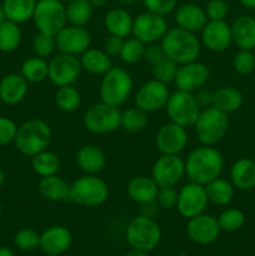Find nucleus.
Returning <instances> with one entry per match:
<instances>
[{
    "label": "nucleus",
    "mask_w": 255,
    "mask_h": 256,
    "mask_svg": "<svg viewBox=\"0 0 255 256\" xmlns=\"http://www.w3.org/2000/svg\"><path fill=\"white\" fill-rule=\"evenodd\" d=\"M125 238L132 249L150 252L162 240V229L150 215H138L128 224Z\"/></svg>",
    "instance_id": "4"
},
{
    "label": "nucleus",
    "mask_w": 255,
    "mask_h": 256,
    "mask_svg": "<svg viewBox=\"0 0 255 256\" xmlns=\"http://www.w3.org/2000/svg\"><path fill=\"white\" fill-rule=\"evenodd\" d=\"M165 110L170 122L188 129L194 126L202 108L199 106L192 92L176 89L174 92H170Z\"/></svg>",
    "instance_id": "9"
},
{
    "label": "nucleus",
    "mask_w": 255,
    "mask_h": 256,
    "mask_svg": "<svg viewBox=\"0 0 255 256\" xmlns=\"http://www.w3.org/2000/svg\"><path fill=\"white\" fill-rule=\"evenodd\" d=\"M194 96L202 109L212 106V96H214V92H210V90L202 88V89H199L198 92H195Z\"/></svg>",
    "instance_id": "52"
},
{
    "label": "nucleus",
    "mask_w": 255,
    "mask_h": 256,
    "mask_svg": "<svg viewBox=\"0 0 255 256\" xmlns=\"http://www.w3.org/2000/svg\"><path fill=\"white\" fill-rule=\"evenodd\" d=\"M56 48L64 54L82 55L92 45V35L84 26L68 24L56 35Z\"/></svg>",
    "instance_id": "17"
},
{
    "label": "nucleus",
    "mask_w": 255,
    "mask_h": 256,
    "mask_svg": "<svg viewBox=\"0 0 255 256\" xmlns=\"http://www.w3.org/2000/svg\"><path fill=\"white\" fill-rule=\"evenodd\" d=\"M179 65L175 62H172L169 58H162L154 65H152V79L158 80L164 84H170L174 82L175 75H176V70Z\"/></svg>",
    "instance_id": "42"
},
{
    "label": "nucleus",
    "mask_w": 255,
    "mask_h": 256,
    "mask_svg": "<svg viewBox=\"0 0 255 256\" xmlns=\"http://www.w3.org/2000/svg\"><path fill=\"white\" fill-rule=\"evenodd\" d=\"M148 112L139 108H128L120 115V128L129 132H139L148 125Z\"/></svg>",
    "instance_id": "39"
},
{
    "label": "nucleus",
    "mask_w": 255,
    "mask_h": 256,
    "mask_svg": "<svg viewBox=\"0 0 255 256\" xmlns=\"http://www.w3.org/2000/svg\"><path fill=\"white\" fill-rule=\"evenodd\" d=\"M82 70V68L79 58L60 52V54L54 55L49 62L48 79L56 88L74 85V82H76L80 78Z\"/></svg>",
    "instance_id": "12"
},
{
    "label": "nucleus",
    "mask_w": 255,
    "mask_h": 256,
    "mask_svg": "<svg viewBox=\"0 0 255 256\" xmlns=\"http://www.w3.org/2000/svg\"><path fill=\"white\" fill-rule=\"evenodd\" d=\"M208 205L209 199L204 185L189 182L178 192L176 210L185 219H192L202 214Z\"/></svg>",
    "instance_id": "11"
},
{
    "label": "nucleus",
    "mask_w": 255,
    "mask_h": 256,
    "mask_svg": "<svg viewBox=\"0 0 255 256\" xmlns=\"http://www.w3.org/2000/svg\"><path fill=\"white\" fill-rule=\"evenodd\" d=\"M232 42L242 50L255 49V18L240 15L230 24Z\"/></svg>",
    "instance_id": "25"
},
{
    "label": "nucleus",
    "mask_w": 255,
    "mask_h": 256,
    "mask_svg": "<svg viewBox=\"0 0 255 256\" xmlns=\"http://www.w3.org/2000/svg\"><path fill=\"white\" fill-rule=\"evenodd\" d=\"M244 96L239 89L234 86H222L214 92L212 106L225 114L235 112L242 108Z\"/></svg>",
    "instance_id": "31"
},
{
    "label": "nucleus",
    "mask_w": 255,
    "mask_h": 256,
    "mask_svg": "<svg viewBox=\"0 0 255 256\" xmlns=\"http://www.w3.org/2000/svg\"><path fill=\"white\" fill-rule=\"evenodd\" d=\"M159 189L155 180L146 175L132 178L126 185L128 196L140 205H150L156 202Z\"/></svg>",
    "instance_id": "22"
},
{
    "label": "nucleus",
    "mask_w": 255,
    "mask_h": 256,
    "mask_svg": "<svg viewBox=\"0 0 255 256\" xmlns=\"http://www.w3.org/2000/svg\"><path fill=\"white\" fill-rule=\"evenodd\" d=\"M134 88L132 78L122 68L112 66L102 75L99 95L102 102L119 108L129 99Z\"/></svg>",
    "instance_id": "7"
},
{
    "label": "nucleus",
    "mask_w": 255,
    "mask_h": 256,
    "mask_svg": "<svg viewBox=\"0 0 255 256\" xmlns=\"http://www.w3.org/2000/svg\"><path fill=\"white\" fill-rule=\"evenodd\" d=\"M230 182L235 189L249 192L255 188V162L249 158L236 160L230 170Z\"/></svg>",
    "instance_id": "28"
},
{
    "label": "nucleus",
    "mask_w": 255,
    "mask_h": 256,
    "mask_svg": "<svg viewBox=\"0 0 255 256\" xmlns=\"http://www.w3.org/2000/svg\"><path fill=\"white\" fill-rule=\"evenodd\" d=\"M79 59L82 70L92 75H104L112 68V56H109L104 50L89 48L80 55Z\"/></svg>",
    "instance_id": "30"
},
{
    "label": "nucleus",
    "mask_w": 255,
    "mask_h": 256,
    "mask_svg": "<svg viewBox=\"0 0 255 256\" xmlns=\"http://www.w3.org/2000/svg\"><path fill=\"white\" fill-rule=\"evenodd\" d=\"M162 58H165V54H164V50H162V45L158 44V42L145 44L144 58H142V60H145L146 62H149L150 65H154L155 62H158L159 60H162Z\"/></svg>",
    "instance_id": "50"
},
{
    "label": "nucleus",
    "mask_w": 255,
    "mask_h": 256,
    "mask_svg": "<svg viewBox=\"0 0 255 256\" xmlns=\"http://www.w3.org/2000/svg\"><path fill=\"white\" fill-rule=\"evenodd\" d=\"M222 229L218 219L212 215L202 214L188 219L186 234L192 242L199 245H210L216 242Z\"/></svg>",
    "instance_id": "19"
},
{
    "label": "nucleus",
    "mask_w": 255,
    "mask_h": 256,
    "mask_svg": "<svg viewBox=\"0 0 255 256\" xmlns=\"http://www.w3.org/2000/svg\"><path fill=\"white\" fill-rule=\"evenodd\" d=\"M202 44L212 52H222L232 44V29L225 20H208L200 32Z\"/></svg>",
    "instance_id": "20"
},
{
    "label": "nucleus",
    "mask_w": 255,
    "mask_h": 256,
    "mask_svg": "<svg viewBox=\"0 0 255 256\" xmlns=\"http://www.w3.org/2000/svg\"><path fill=\"white\" fill-rule=\"evenodd\" d=\"M209 76L210 72L208 65L199 60H194L178 66L174 84L176 89L194 94L195 92L205 86Z\"/></svg>",
    "instance_id": "16"
},
{
    "label": "nucleus",
    "mask_w": 255,
    "mask_h": 256,
    "mask_svg": "<svg viewBox=\"0 0 255 256\" xmlns=\"http://www.w3.org/2000/svg\"><path fill=\"white\" fill-rule=\"evenodd\" d=\"M76 164L82 172L89 175H98L104 170L106 158L104 152L98 145H82L76 152Z\"/></svg>",
    "instance_id": "26"
},
{
    "label": "nucleus",
    "mask_w": 255,
    "mask_h": 256,
    "mask_svg": "<svg viewBox=\"0 0 255 256\" xmlns=\"http://www.w3.org/2000/svg\"><path fill=\"white\" fill-rule=\"evenodd\" d=\"M0 256H15V252L8 246H0Z\"/></svg>",
    "instance_id": "54"
},
{
    "label": "nucleus",
    "mask_w": 255,
    "mask_h": 256,
    "mask_svg": "<svg viewBox=\"0 0 255 256\" xmlns=\"http://www.w3.org/2000/svg\"><path fill=\"white\" fill-rule=\"evenodd\" d=\"M32 48L35 56L42 58V59L50 58L54 54L55 50L58 49L55 35L38 32V34L32 38Z\"/></svg>",
    "instance_id": "43"
},
{
    "label": "nucleus",
    "mask_w": 255,
    "mask_h": 256,
    "mask_svg": "<svg viewBox=\"0 0 255 256\" xmlns=\"http://www.w3.org/2000/svg\"><path fill=\"white\" fill-rule=\"evenodd\" d=\"M232 68L240 75H249L255 70V56L252 50L240 49L232 59Z\"/></svg>",
    "instance_id": "45"
},
{
    "label": "nucleus",
    "mask_w": 255,
    "mask_h": 256,
    "mask_svg": "<svg viewBox=\"0 0 255 256\" xmlns=\"http://www.w3.org/2000/svg\"><path fill=\"white\" fill-rule=\"evenodd\" d=\"M252 52H254V56H255V49H254V50H252Z\"/></svg>",
    "instance_id": "61"
},
{
    "label": "nucleus",
    "mask_w": 255,
    "mask_h": 256,
    "mask_svg": "<svg viewBox=\"0 0 255 256\" xmlns=\"http://www.w3.org/2000/svg\"><path fill=\"white\" fill-rule=\"evenodd\" d=\"M120 115L122 112L119 108L100 102L88 108L82 118V124L92 134H110L120 128Z\"/></svg>",
    "instance_id": "10"
},
{
    "label": "nucleus",
    "mask_w": 255,
    "mask_h": 256,
    "mask_svg": "<svg viewBox=\"0 0 255 256\" xmlns=\"http://www.w3.org/2000/svg\"><path fill=\"white\" fill-rule=\"evenodd\" d=\"M22 32L19 24L5 20L0 24V52H12L20 46Z\"/></svg>",
    "instance_id": "36"
},
{
    "label": "nucleus",
    "mask_w": 255,
    "mask_h": 256,
    "mask_svg": "<svg viewBox=\"0 0 255 256\" xmlns=\"http://www.w3.org/2000/svg\"><path fill=\"white\" fill-rule=\"evenodd\" d=\"M144 50L145 44L140 42L136 38H128L124 40V45H122V52H120V59L125 62V64H136V62H142L144 58Z\"/></svg>",
    "instance_id": "41"
},
{
    "label": "nucleus",
    "mask_w": 255,
    "mask_h": 256,
    "mask_svg": "<svg viewBox=\"0 0 255 256\" xmlns=\"http://www.w3.org/2000/svg\"><path fill=\"white\" fill-rule=\"evenodd\" d=\"M204 10L208 20H225L229 14V6L225 0H209Z\"/></svg>",
    "instance_id": "48"
},
{
    "label": "nucleus",
    "mask_w": 255,
    "mask_h": 256,
    "mask_svg": "<svg viewBox=\"0 0 255 256\" xmlns=\"http://www.w3.org/2000/svg\"><path fill=\"white\" fill-rule=\"evenodd\" d=\"M32 168L38 176H50L59 172L60 159L55 152L42 150L32 158Z\"/></svg>",
    "instance_id": "34"
},
{
    "label": "nucleus",
    "mask_w": 255,
    "mask_h": 256,
    "mask_svg": "<svg viewBox=\"0 0 255 256\" xmlns=\"http://www.w3.org/2000/svg\"><path fill=\"white\" fill-rule=\"evenodd\" d=\"M38 0H4V8L6 20L16 24H24L32 19Z\"/></svg>",
    "instance_id": "32"
},
{
    "label": "nucleus",
    "mask_w": 255,
    "mask_h": 256,
    "mask_svg": "<svg viewBox=\"0 0 255 256\" xmlns=\"http://www.w3.org/2000/svg\"><path fill=\"white\" fill-rule=\"evenodd\" d=\"M142 5L146 8L148 12L166 16L170 12H175L178 0H142Z\"/></svg>",
    "instance_id": "47"
},
{
    "label": "nucleus",
    "mask_w": 255,
    "mask_h": 256,
    "mask_svg": "<svg viewBox=\"0 0 255 256\" xmlns=\"http://www.w3.org/2000/svg\"><path fill=\"white\" fill-rule=\"evenodd\" d=\"M185 176V162L179 155L162 154L152 168V178L159 188L176 186Z\"/></svg>",
    "instance_id": "13"
},
{
    "label": "nucleus",
    "mask_w": 255,
    "mask_h": 256,
    "mask_svg": "<svg viewBox=\"0 0 255 256\" xmlns=\"http://www.w3.org/2000/svg\"><path fill=\"white\" fill-rule=\"evenodd\" d=\"M169 96L170 92L168 85L152 79L140 85L138 89L134 98L135 106L144 110L148 114L159 112V110L165 109Z\"/></svg>",
    "instance_id": "15"
},
{
    "label": "nucleus",
    "mask_w": 255,
    "mask_h": 256,
    "mask_svg": "<svg viewBox=\"0 0 255 256\" xmlns=\"http://www.w3.org/2000/svg\"><path fill=\"white\" fill-rule=\"evenodd\" d=\"M195 135L202 145L215 146L225 138L229 128L228 114L214 106L205 108L200 112L194 124Z\"/></svg>",
    "instance_id": "5"
},
{
    "label": "nucleus",
    "mask_w": 255,
    "mask_h": 256,
    "mask_svg": "<svg viewBox=\"0 0 255 256\" xmlns=\"http://www.w3.org/2000/svg\"><path fill=\"white\" fill-rule=\"evenodd\" d=\"M4 182H5V172H4V170L0 168V189L2 188Z\"/></svg>",
    "instance_id": "58"
},
{
    "label": "nucleus",
    "mask_w": 255,
    "mask_h": 256,
    "mask_svg": "<svg viewBox=\"0 0 255 256\" xmlns=\"http://www.w3.org/2000/svg\"><path fill=\"white\" fill-rule=\"evenodd\" d=\"M14 244L19 250L30 252L40 248V234L34 229L24 228L20 229L14 236Z\"/></svg>",
    "instance_id": "44"
},
{
    "label": "nucleus",
    "mask_w": 255,
    "mask_h": 256,
    "mask_svg": "<svg viewBox=\"0 0 255 256\" xmlns=\"http://www.w3.org/2000/svg\"><path fill=\"white\" fill-rule=\"evenodd\" d=\"M124 256H150V255H149V252H140V250L132 249V250H130V252H128Z\"/></svg>",
    "instance_id": "55"
},
{
    "label": "nucleus",
    "mask_w": 255,
    "mask_h": 256,
    "mask_svg": "<svg viewBox=\"0 0 255 256\" xmlns=\"http://www.w3.org/2000/svg\"><path fill=\"white\" fill-rule=\"evenodd\" d=\"M204 186L206 190L208 199L212 204L216 205V206H226L232 202L235 188L232 182H228L219 176L212 182H208Z\"/></svg>",
    "instance_id": "33"
},
{
    "label": "nucleus",
    "mask_w": 255,
    "mask_h": 256,
    "mask_svg": "<svg viewBox=\"0 0 255 256\" xmlns=\"http://www.w3.org/2000/svg\"><path fill=\"white\" fill-rule=\"evenodd\" d=\"M189 136L186 128L169 122L162 125L155 136V145L162 154L180 155L186 148Z\"/></svg>",
    "instance_id": "18"
},
{
    "label": "nucleus",
    "mask_w": 255,
    "mask_h": 256,
    "mask_svg": "<svg viewBox=\"0 0 255 256\" xmlns=\"http://www.w3.org/2000/svg\"><path fill=\"white\" fill-rule=\"evenodd\" d=\"M38 192L48 202H62L70 200V184L58 174L40 178Z\"/></svg>",
    "instance_id": "27"
},
{
    "label": "nucleus",
    "mask_w": 255,
    "mask_h": 256,
    "mask_svg": "<svg viewBox=\"0 0 255 256\" xmlns=\"http://www.w3.org/2000/svg\"><path fill=\"white\" fill-rule=\"evenodd\" d=\"M52 138V128L46 122L30 119L18 126L14 145L20 154L32 158L38 152L48 149Z\"/></svg>",
    "instance_id": "3"
},
{
    "label": "nucleus",
    "mask_w": 255,
    "mask_h": 256,
    "mask_svg": "<svg viewBox=\"0 0 255 256\" xmlns=\"http://www.w3.org/2000/svg\"><path fill=\"white\" fill-rule=\"evenodd\" d=\"M32 20L38 32L56 35L68 25L66 5L62 0H38Z\"/></svg>",
    "instance_id": "8"
},
{
    "label": "nucleus",
    "mask_w": 255,
    "mask_h": 256,
    "mask_svg": "<svg viewBox=\"0 0 255 256\" xmlns=\"http://www.w3.org/2000/svg\"><path fill=\"white\" fill-rule=\"evenodd\" d=\"M20 74L28 82H42L49 78V62L39 56H32L22 64Z\"/></svg>",
    "instance_id": "35"
},
{
    "label": "nucleus",
    "mask_w": 255,
    "mask_h": 256,
    "mask_svg": "<svg viewBox=\"0 0 255 256\" xmlns=\"http://www.w3.org/2000/svg\"><path fill=\"white\" fill-rule=\"evenodd\" d=\"M124 38L116 36V35H109L104 42V52L109 56H119L122 52V45H124Z\"/></svg>",
    "instance_id": "51"
},
{
    "label": "nucleus",
    "mask_w": 255,
    "mask_h": 256,
    "mask_svg": "<svg viewBox=\"0 0 255 256\" xmlns=\"http://www.w3.org/2000/svg\"><path fill=\"white\" fill-rule=\"evenodd\" d=\"M168 32V22L165 16L152 12H144L134 18L132 22V36L144 44L158 42Z\"/></svg>",
    "instance_id": "14"
},
{
    "label": "nucleus",
    "mask_w": 255,
    "mask_h": 256,
    "mask_svg": "<svg viewBox=\"0 0 255 256\" xmlns=\"http://www.w3.org/2000/svg\"><path fill=\"white\" fill-rule=\"evenodd\" d=\"M2 202H0V218H2Z\"/></svg>",
    "instance_id": "59"
},
{
    "label": "nucleus",
    "mask_w": 255,
    "mask_h": 256,
    "mask_svg": "<svg viewBox=\"0 0 255 256\" xmlns=\"http://www.w3.org/2000/svg\"><path fill=\"white\" fill-rule=\"evenodd\" d=\"M134 18L124 8H112L106 12L104 19L105 28L110 35L128 38L132 32Z\"/></svg>",
    "instance_id": "29"
},
{
    "label": "nucleus",
    "mask_w": 255,
    "mask_h": 256,
    "mask_svg": "<svg viewBox=\"0 0 255 256\" xmlns=\"http://www.w3.org/2000/svg\"><path fill=\"white\" fill-rule=\"evenodd\" d=\"M62 2H72V0H62Z\"/></svg>",
    "instance_id": "60"
},
{
    "label": "nucleus",
    "mask_w": 255,
    "mask_h": 256,
    "mask_svg": "<svg viewBox=\"0 0 255 256\" xmlns=\"http://www.w3.org/2000/svg\"><path fill=\"white\" fill-rule=\"evenodd\" d=\"M92 15V5L89 0H72L66 4L68 24L85 26Z\"/></svg>",
    "instance_id": "37"
},
{
    "label": "nucleus",
    "mask_w": 255,
    "mask_h": 256,
    "mask_svg": "<svg viewBox=\"0 0 255 256\" xmlns=\"http://www.w3.org/2000/svg\"><path fill=\"white\" fill-rule=\"evenodd\" d=\"M160 45L165 56L178 65L198 60L202 52V42L195 32H190L179 26L168 29L166 34L160 40Z\"/></svg>",
    "instance_id": "2"
},
{
    "label": "nucleus",
    "mask_w": 255,
    "mask_h": 256,
    "mask_svg": "<svg viewBox=\"0 0 255 256\" xmlns=\"http://www.w3.org/2000/svg\"><path fill=\"white\" fill-rule=\"evenodd\" d=\"M185 162V175L192 182L206 185L222 175L224 158L215 146L200 145L188 155Z\"/></svg>",
    "instance_id": "1"
},
{
    "label": "nucleus",
    "mask_w": 255,
    "mask_h": 256,
    "mask_svg": "<svg viewBox=\"0 0 255 256\" xmlns=\"http://www.w3.org/2000/svg\"><path fill=\"white\" fill-rule=\"evenodd\" d=\"M116 2H119L122 5H132L139 2V0H116Z\"/></svg>",
    "instance_id": "56"
},
{
    "label": "nucleus",
    "mask_w": 255,
    "mask_h": 256,
    "mask_svg": "<svg viewBox=\"0 0 255 256\" xmlns=\"http://www.w3.org/2000/svg\"><path fill=\"white\" fill-rule=\"evenodd\" d=\"M174 18L178 26L190 32H202V28L208 22V16L205 14L204 8L192 4V2L182 4L176 8Z\"/></svg>",
    "instance_id": "23"
},
{
    "label": "nucleus",
    "mask_w": 255,
    "mask_h": 256,
    "mask_svg": "<svg viewBox=\"0 0 255 256\" xmlns=\"http://www.w3.org/2000/svg\"><path fill=\"white\" fill-rule=\"evenodd\" d=\"M29 82L22 74H8L0 80V100L6 105H16L25 99Z\"/></svg>",
    "instance_id": "24"
},
{
    "label": "nucleus",
    "mask_w": 255,
    "mask_h": 256,
    "mask_svg": "<svg viewBox=\"0 0 255 256\" xmlns=\"http://www.w3.org/2000/svg\"><path fill=\"white\" fill-rule=\"evenodd\" d=\"M54 102L62 112H72L82 104V95L74 85L60 86L54 94Z\"/></svg>",
    "instance_id": "38"
},
{
    "label": "nucleus",
    "mask_w": 255,
    "mask_h": 256,
    "mask_svg": "<svg viewBox=\"0 0 255 256\" xmlns=\"http://www.w3.org/2000/svg\"><path fill=\"white\" fill-rule=\"evenodd\" d=\"M46 256H54V255H46Z\"/></svg>",
    "instance_id": "62"
},
{
    "label": "nucleus",
    "mask_w": 255,
    "mask_h": 256,
    "mask_svg": "<svg viewBox=\"0 0 255 256\" xmlns=\"http://www.w3.org/2000/svg\"><path fill=\"white\" fill-rule=\"evenodd\" d=\"M72 244V232L62 225L48 228L40 234V249L46 255H62L70 249Z\"/></svg>",
    "instance_id": "21"
},
{
    "label": "nucleus",
    "mask_w": 255,
    "mask_h": 256,
    "mask_svg": "<svg viewBox=\"0 0 255 256\" xmlns=\"http://www.w3.org/2000/svg\"><path fill=\"white\" fill-rule=\"evenodd\" d=\"M109 198V188L98 175L85 174L70 184V202L85 208H96Z\"/></svg>",
    "instance_id": "6"
},
{
    "label": "nucleus",
    "mask_w": 255,
    "mask_h": 256,
    "mask_svg": "<svg viewBox=\"0 0 255 256\" xmlns=\"http://www.w3.org/2000/svg\"><path fill=\"white\" fill-rule=\"evenodd\" d=\"M239 2L246 9L255 10V0H239Z\"/></svg>",
    "instance_id": "53"
},
{
    "label": "nucleus",
    "mask_w": 255,
    "mask_h": 256,
    "mask_svg": "<svg viewBox=\"0 0 255 256\" xmlns=\"http://www.w3.org/2000/svg\"><path fill=\"white\" fill-rule=\"evenodd\" d=\"M219 226L222 232H235L242 229L245 224V215L242 210L235 209V208H229L224 212H220L219 216L216 218Z\"/></svg>",
    "instance_id": "40"
},
{
    "label": "nucleus",
    "mask_w": 255,
    "mask_h": 256,
    "mask_svg": "<svg viewBox=\"0 0 255 256\" xmlns=\"http://www.w3.org/2000/svg\"><path fill=\"white\" fill-rule=\"evenodd\" d=\"M5 20H6V16H5L4 8H2V5L0 4V24H2V22H5Z\"/></svg>",
    "instance_id": "57"
},
{
    "label": "nucleus",
    "mask_w": 255,
    "mask_h": 256,
    "mask_svg": "<svg viewBox=\"0 0 255 256\" xmlns=\"http://www.w3.org/2000/svg\"><path fill=\"white\" fill-rule=\"evenodd\" d=\"M178 192H179L175 189V186L160 188L159 192H158L156 202L162 208V209H174V208H176Z\"/></svg>",
    "instance_id": "49"
},
{
    "label": "nucleus",
    "mask_w": 255,
    "mask_h": 256,
    "mask_svg": "<svg viewBox=\"0 0 255 256\" xmlns=\"http://www.w3.org/2000/svg\"><path fill=\"white\" fill-rule=\"evenodd\" d=\"M18 125L8 116H0V146L14 144Z\"/></svg>",
    "instance_id": "46"
}]
</instances>
